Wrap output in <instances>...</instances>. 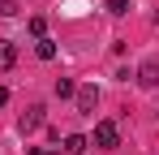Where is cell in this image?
I'll return each mask as SVG.
<instances>
[{
	"label": "cell",
	"instance_id": "cell-1",
	"mask_svg": "<svg viewBox=\"0 0 159 155\" xmlns=\"http://www.w3.org/2000/svg\"><path fill=\"white\" fill-rule=\"evenodd\" d=\"M95 147H99V151H116V147H120L116 121H99V125H95Z\"/></svg>",
	"mask_w": 159,
	"mask_h": 155
},
{
	"label": "cell",
	"instance_id": "cell-2",
	"mask_svg": "<svg viewBox=\"0 0 159 155\" xmlns=\"http://www.w3.org/2000/svg\"><path fill=\"white\" fill-rule=\"evenodd\" d=\"M138 82H142V86H159V56H146V60H142Z\"/></svg>",
	"mask_w": 159,
	"mask_h": 155
},
{
	"label": "cell",
	"instance_id": "cell-3",
	"mask_svg": "<svg viewBox=\"0 0 159 155\" xmlns=\"http://www.w3.org/2000/svg\"><path fill=\"white\" fill-rule=\"evenodd\" d=\"M73 95H78V112H95V103H99L95 86H82V91H73Z\"/></svg>",
	"mask_w": 159,
	"mask_h": 155
},
{
	"label": "cell",
	"instance_id": "cell-4",
	"mask_svg": "<svg viewBox=\"0 0 159 155\" xmlns=\"http://www.w3.org/2000/svg\"><path fill=\"white\" fill-rule=\"evenodd\" d=\"M43 125V108H39V103H34V108H30L26 116H22V134H34V129Z\"/></svg>",
	"mask_w": 159,
	"mask_h": 155
},
{
	"label": "cell",
	"instance_id": "cell-5",
	"mask_svg": "<svg viewBox=\"0 0 159 155\" xmlns=\"http://www.w3.org/2000/svg\"><path fill=\"white\" fill-rule=\"evenodd\" d=\"M17 65V48L13 43H0V69H13Z\"/></svg>",
	"mask_w": 159,
	"mask_h": 155
},
{
	"label": "cell",
	"instance_id": "cell-6",
	"mask_svg": "<svg viewBox=\"0 0 159 155\" xmlns=\"http://www.w3.org/2000/svg\"><path fill=\"white\" fill-rule=\"evenodd\" d=\"M65 151H69V155H82V151H86V138H82V134H69V138H65Z\"/></svg>",
	"mask_w": 159,
	"mask_h": 155
},
{
	"label": "cell",
	"instance_id": "cell-7",
	"mask_svg": "<svg viewBox=\"0 0 159 155\" xmlns=\"http://www.w3.org/2000/svg\"><path fill=\"white\" fill-rule=\"evenodd\" d=\"M34 52H39V60H52V56H56V43L48 39V35H43V39H39V48H34Z\"/></svg>",
	"mask_w": 159,
	"mask_h": 155
},
{
	"label": "cell",
	"instance_id": "cell-8",
	"mask_svg": "<svg viewBox=\"0 0 159 155\" xmlns=\"http://www.w3.org/2000/svg\"><path fill=\"white\" fill-rule=\"evenodd\" d=\"M17 13H22L17 0H0V17H17Z\"/></svg>",
	"mask_w": 159,
	"mask_h": 155
},
{
	"label": "cell",
	"instance_id": "cell-9",
	"mask_svg": "<svg viewBox=\"0 0 159 155\" xmlns=\"http://www.w3.org/2000/svg\"><path fill=\"white\" fill-rule=\"evenodd\" d=\"M56 95L69 99V95H73V82H69V78H56Z\"/></svg>",
	"mask_w": 159,
	"mask_h": 155
},
{
	"label": "cell",
	"instance_id": "cell-10",
	"mask_svg": "<svg viewBox=\"0 0 159 155\" xmlns=\"http://www.w3.org/2000/svg\"><path fill=\"white\" fill-rule=\"evenodd\" d=\"M107 13H112V17H120V13H129V0H107Z\"/></svg>",
	"mask_w": 159,
	"mask_h": 155
},
{
	"label": "cell",
	"instance_id": "cell-11",
	"mask_svg": "<svg viewBox=\"0 0 159 155\" xmlns=\"http://www.w3.org/2000/svg\"><path fill=\"white\" fill-rule=\"evenodd\" d=\"M30 35L43 39V35H48V17H30Z\"/></svg>",
	"mask_w": 159,
	"mask_h": 155
},
{
	"label": "cell",
	"instance_id": "cell-12",
	"mask_svg": "<svg viewBox=\"0 0 159 155\" xmlns=\"http://www.w3.org/2000/svg\"><path fill=\"white\" fill-rule=\"evenodd\" d=\"M4 103H9V91H4V86H0V108H4Z\"/></svg>",
	"mask_w": 159,
	"mask_h": 155
}]
</instances>
